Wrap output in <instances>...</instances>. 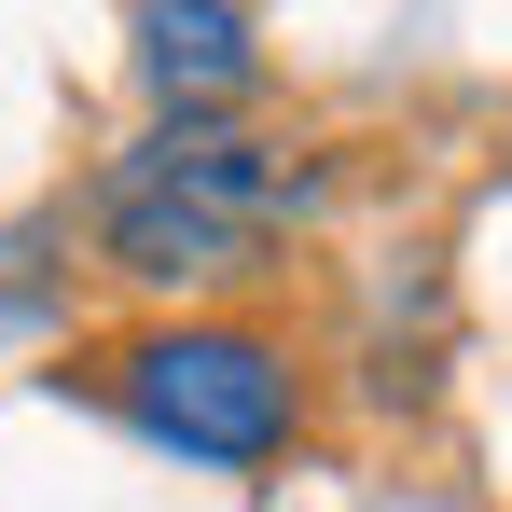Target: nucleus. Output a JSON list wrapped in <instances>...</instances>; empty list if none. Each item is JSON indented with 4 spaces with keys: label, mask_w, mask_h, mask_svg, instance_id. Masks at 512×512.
Segmentation results:
<instances>
[{
    "label": "nucleus",
    "mask_w": 512,
    "mask_h": 512,
    "mask_svg": "<svg viewBox=\"0 0 512 512\" xmlns=\"http://www.w3.org/2000/svg\"><path fill=\"white\" fill-rule=\"evenodd\" d=\"M125 42H139V84H153V111H236V97L263 84V42L236 0H139L125 14Z\"/></svg>",
    "instance_id": "nucleus-3"
},
{
    "label": "nucleus",
    "mask_w": 512,
    "mask_h": 512,
    "mask_svg": "<svg viewBox=\"0 0 512 512\" xmlns=\"http://www.w3.org/2000/svg\"><path fill=\"white\" fill-rule=\"evenodd\" d=\"M291 208H305L291 139H263L236 111H167L84 194L97 263L139 277V291H236V277H263V250L291 236Z\"/></svg>",
    "instance_id": "nucleus-1"
},
{
    "label": "nucleus",
    "mask_w": 512,
    "mask_h": 512,
    "mask_svg": "<svg viewBox=\"0 0 512 512\" xmlns=\"http://www.w3.org/2000/svg\"><path fill=\"white\" fill-rule=\"evenodd\" d=\"M97 388L139 443H167L194 471H263L291 429H305V360L263 319H222V305H180V319H139L125 346H97Z\"/></svg>",
    "instance_id": "nucleus-2"
}]
</instances>
